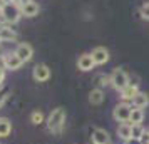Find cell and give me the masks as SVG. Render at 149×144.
Wrapping results in <instances>:
<instances>
[{
    "mask_svg": "<svg viewBox=\"0 0 149 144\" xmlns=\"http://www.w3.org/2000/svg\"><path fill=\"white\" fill-rule=\"evenodd\" d=\"M142 121H144V109H137V107H134L132 112H131V119H129V122L134 126V124H142Z\"/></svg>",
    "mask_w": 149,
    "mask_h": 144,
    "instance_id": "18",
    "label": "cell"
},
{
    "mask_svg": "<svg viewBox=\"0 0 149 144\" xmlns=\"http://www.w3.org/2000/svg\"><path fill=\"white\" fill-rule=\"evenodd\" d=\"M144 127H142V124H134L132 126V137H136V139H141L142 134H144Z\"/></svg>",
    "mask_w": 149,
    "mask_h": 144,
    "instance_id": "21",
    "label": "cell"
},
{
    "mask_svg": "<svg viewBox=\"0 0 149 144\" xmlns=\"http://www.w3.org/2000/svg\"><path fill=\"white\" fill-rule=\"evenodd\" d=\"M77 67H79V70H82V72L92 70V69L95 67V62H94V59H92V55L82 54L81 57H79V61H77Z\"/></svg>",
    "mask_w": 149,
    "mask_h": 144,
    "instance_id": "8",
    "label": "cell"
},
{
    "mask_svg": "<svg viewBox=\"0 0 149 144\" xmlns=\"http://www.w3.org/2000/svg\"><path fill=\"white\" fill-rule=\"evenodd\" d=\"M17 39V32L8 25H0V42H12Z\"/></svg>",
    "mask_w": 149,
    "mask_h": 144,
    "instance_id": "12",
    "label": "cell"
},
{
    "mask_svg": "<svg viewBox=\"0 0 149 144\" xmlns=\"http://www.w3.org/2000/svg\"><path fill=\"white\" fill-rule=\"evenodd\" d=\"M32 77L35 82H45L50 79V69L45 64H37L32 70Z\"/></svg>",
    "mask_w": 149,
    "mask_h": 144,
    "instance_id": "7",
    "label": "cell"
},
{
    "mask_svg": "<svg viewBox=\"0 0 149 144\" xmlns=\"http://www.w3.org/2000/svg\"><path fill=\"white\" fill-rule=\"evenodd\" d=\"M137 92H139V87L137 86H126L124 89L121 90V99L122 102H132V99L137 96Z\"/></svg>",
    "mask_w": 149,
    "mask_h": 144,
    "instance_id": "11",
    "label": "cell"
},
{
    "mask_svg": "<svg viewBox=\"0 0 149 144\" xmlns=\"http://www.w3.org/2000/svg\"><path fill=\"white\" fill-rule=\"evenodd\" d=\"M22 64L24 62L19 59V55L15 54V52H8L2 57V67L8 69V70H19L22 67Z\"/></svg>",
    "mask_w": 149,
    "mask_h": 144,
    "instance_id": "5",
    "label": "cell"
},
{
    "mask_svg": "<svg viewBox=\"0 0 149 144\" xmlns=\"http://www.w3.org/2000/svg\"><path fill=\"white\" fill-rule=\"evenodd\" d=\"M139 14H141V17L144 20H149V3H144L142 5L141 10H139Z\"/></svg>",
    "mask_w": 149,
    "mask_h": 144,
    "instance_id": "22",
    "label": "cell"
},
{
    "mask_svg": "<svg viewBox=\"0 0 149 144\" xmlns=\"http://www.w3.org/2000/svg\"><path fill=\"white\" fill-rule=\"evenodd\" d=\"M141 143L142 144H149V131L148 129L144 131V134H142V137H141Z\"/></svg>",
    "mask_w": 149,
    "mask_h": 144,
    "instance_id": "24",
    "label": "cell"
},
{
    "mask_svg": "<svg viewBox=\"0 0 149 144\" xmlns=\"http://www.w3.org/2000/svg\"><path fill=\"white\" fill-rule=\"evenodd\" d=\"M117 136L121 137L122 141H127L132 137V124L131 122H121L117 126Z\"/></svg>",
    "mask_w": 149,
    "mask_h": 144,
    "instance_id": "13",
    "label": "cell"
},
{
    "mask_svg": "<svg viewBox=\"0 0 149 144\" xmlns=\"http://www.w3.org/2000/svg\"><path fill=\"white\" fill-rule=\"evenodd\" d=\"M12 132V122L8 117H0V137H8Z\"/></svg>",
    "mask_w": 149,
    "mask_h": 144,
    "instance_id": "17",
    "label": "cell"
},
{
    "mask_svg": "<svg viewBox=\"0 0 149 144\" xmlns=\"http://www.w3.org/2000/svg\"><path fill=\"white\" fill-rule=\"evenodd\" d=\"M111 86L116 90L121 92L126 86H129V76L124 69H114L112 74H111Z\"/></svg>",
    "mask_w": 149,
    "mask_h": 144,
    "instance_id": "3",
    "label": "cell"
},
{
    "mask_svg": "<svg viewBox=\"0 0 149 144\" xmlns=\"http://www.w3.org/2000/svg\"><path fill=\"white\" fill-rule=\"evenodd\" d=\"M7 99H8V92L7 90H0V109L3 107V104H5Z\"/></svg>",
    "mask_w": 149,
    "mask_h": 144,
    "instance_id": "23",
    "label": "cell"
},
{
    "mask_svg": "<svg viewBox=\"0 0 149 144\" xmlns=\"http://www.w3.org/2000/svg\"><path fill=\"white\" fill-rule=\"evenodd\" d=\"M3 81H5V67H0V87H2Z\"/></svg>",
    "mask_w": 149,
    "mask_h": 144,
    "instance_id": "26",
    "label": "cell"
},
{
    "mask_svg": "<svg viewBox=\"0 0 149 144\" xmlns=\"http://www.w3.org/2000/svg\"><path fill=\"white\" fill-rule=\"evenodd\" d=\"M124 144H142L141 139H136V137H131L127 141H124Z\"/></svg>",
    "mask_w": 149,
    "mask_h": 144,
    "instance_id": "25",
    "label": "cell"
},
{
    "mask_svg": "<svg viewBox=\"0 0 149 144\" xmlns=\"http://www.w3.org/2000/svg\"><path fill=\"white\" fill-rule=\"evenodd\" d=\"M132 106L137 109H144L149 106V96L146 92H137V96L132 99Z\"/></svg>",
    "mask_w": 149,
    "mask_h": 144,
    "instance_id": "16",
    "label": "cell"
},
{
    "mask_svg": "<svg viewBox=\"0 0 149 144\" xmlns=\"http://www.w3.org/2000/svg\"><path fill=\"white\" fill-rule=\"evenodd\" d=\"M22 17V10L19 5H15V3H5L3 8H2V19L7 22V24H17L19 19Z\"/></svg>",
    "mask_w": 149,
    "mask_h": 144,
    "instance_id": "2",
    "label": "cell"
},
{
    "mask_svg": "<svg viewBox=\"0 0 149 144\" xmlns=\"http://www.w3.org/2000/svg\"><path fill=\"white\" fill-rule=\"evenodd\" d=\"M29 2H32V0H15V2H14V3H15V5H19V7H24V5H25V3H29Z\"/></svg>",
    "mask_w": 149,
    "mask_h": 144,
    "instance_id": "27",
    "label": "cell"
},
{
    "mask_svg": "<svg viewBox=\"0 0 149 144\" xmlns=\"http://www.w3.org/2000/svg\"><path fill=\"white\" fill-rule=\"evenodd\" d=\"M104 90L99 89V87H95L89 92V102L92 104V106H99V104L104 102Z\"/></svg>",
    "mask_w": 149,
    "mask_h": 144,
    "instance_id": "15",
    "label": "cell"
},
{
    "mask_svg": "<svg viewBox=\"0 0 149 144\" xmlns=\"http://www.w3.org/2000/svg\"><path fill=\"white\" fill-rule=\"evenodd\" d=\"M91 55H92V59H94L95 65H102V64H106V62L109 61V50L106 47H95L92 52H91Z\"/></svg>",
    "mask_w": 149,
    "mask_h": 144,
    "instance_id": "9",
    "label": "cell"
},
{
    "mask_svg": "<svg viewBox=\"0 0 149 144\" xmlns=\"http://www.w3.org/2000/svg\"><path fill=\"white\" fill-rule=\"evenodd\" d=\"M14 52L19 55V59H20L24 64H25V62H29L32 57H34V47H32L30 44H27V42H22V44H19Z\"/></svg>",
    "mask_w": 149,
    "mask_h": 144,
    "instance_id": "6",
    "label": "cell"
},
{
    "mask_svg": "<svg viewBox=\"0 0 149 144\" xmlns=\"http://www.w3.org/2000/svg\"><path fill=\"white\" fill-rule=\"evenodd\" d=\"M131 112H132V106L129 102H121L117 104L114 107V112H112V116L117 122H129V119H131Z\"/></svg>",
    "mask_w": 149,
    "mask_h": 144,
    "instance_id": "4",
    "label": "cell"
},
{
    "mask_svg": "<svg viewBox=\"0 0 149 144\" xmlns=\"http://www.w3.org/2000/svg\"><path fill=\"white\" fill-rule=\"evenodd\" d=\"M65 109L64 107H55L50 114H49L47 121H45V126L47 129L52 132V134H61L64 131V126H65Z\"/></svg>",
    "mask_w": 149,
    "mask_h": 144,
    "instance_id": "1",
    "label": "cell"
},
{
    "mask_svg": "<svg viewBox=\"0 0 149 144\" xmlns=\"http://www.w3.org/2000/svg\"><path fill=\"white\" fill-rule=\"evenodd\" d=\"M20 10H22V15H24V17H35V15L39 14L40 7H39V3H37V2H34V0H32V2L25 3Z\"/></svg>",
    "mask_w": 149,
    "mask_h": 144,
    "instance_id": "14",
    "label": "cell"
},
{
    "mask_svg": "<svg viewBox=\"0 0 149 144\" xmlns=\"http://www.w3.org/2000/svg\"><path fill=\"white\" fill-rule=\"evenodd\" d=\"M94 82H95V86H97L99 89H104V87L111 86V76H106V74H99V76H95Z\"/></svg>",
    "mask_w": 149,
    "mask_h": 144,
    "instance_id": "19",
    "label": "cell"
},
{
    "mask_svg": "<svg viewBox=\"0 0 149 144\" xmlns=\"http://www.w3.org/2000/svg\"><path fill=\"white\" fill-rule=\"evenodd\" d=\"M92 144H111V136L106 129H97L92 131Z\"/></svg>",
    "mask_w": 149,
    "mask_h": 144,
    "instance_id": "10",
    "label": "cell"
},
{
    "mask_svg": "<svg viewBox=\"0 0 149 144\" xmlns=\"http://www.w3.org/2000/svg\"><path fill=\"white\" fill-rule=\"evenodd\" d=\"M30 122L34 124V126L42 124V122H44V114H42L40 111H34V112L30 114Z\"/></svg>",
    "mask_w": 149,
    "mask_h": 144,
    "instance_id": "20",
    "label": "cell"
},
{
    "mask_svg": "<svg viewBox=\"0 0 149 144\" xmlns=\"http://www.w3.org/2000/svg\"><path fill=\"white\" fill-rule=\"evenodd\" d=\"M2 2H3V3H14L15 0H2Z\"/></svg>",
    "mask_w": 149,
    "mask_h": 144,
    "instance_id": "28",
    "label": "cell"
}]
</instances>
